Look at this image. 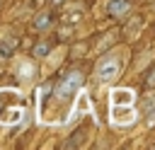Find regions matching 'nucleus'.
Masks as SVG:
<instances>
[{"instance_id":"f257e3e1","label":"nucleus","mask_w":155,"mask_h":150,"mask_svg":"<svg viewBox=\"0 0 155 150\" xmlns=\"http://www.w3.org/2000/svg\"><path fill=\"white\" fill-rule=\"evenodd\" d=\"M27 102L15 90H0V123H17L24 116Z\"/></svg>"},{"instance_id":"f03ea898","label":"nucleus","mask_w":155,"mask_h":150,"mask_svg":"<svg viewBox=\"0 0 155 150\" xmlns=\"http://www.w3.org/2000/svg\"><path fill=\"white\" fill-rule=\"evenodd\" d=\"M80 85H82V73H80V70H73V73H68V75L56 85V97H58V99H70V97L80 90Z\"/></svg>"},{"instance_id":"7ed1b4c3","label":"nucleus","mask_w":155,"mask_h":150,"mask_svg":"<svg viewBox=\"0 0 155 150\" xmlns=\"http://www.w3.org/2000/svg\"><path fill=\"white\" fill-rule=\"evenodd\" d=\"M119 58L114 56V53H109V56H104L102 60H99V65H97V77L102 80V82H109V80H114L116 75H119Z\"/></svg>"},{"instance_id":"20e7f679","label":"nucleus","mask_w":155,"mask_h":150,"mask_svg":"<svg viewBox=\"0 0 155 150\" xmlns=\"http://www.w3.org/2000/svg\"><path fill=\"white\" fill-rule=\"evenodd\" d=\"M111 114H114V121H116V123H131V121H133V109H131V104H114Z\"/></svg>"},{"instance_id":"39448f33","label":"nucleus","mask_w":155,"mask_h":150,"mask_svg":"<svg viewBox=\"0 0 155 150\" xmlns=\"http://www.w3.org/2000/svg\"><path fill=\"white\" fill-rule=\"evenodd\" d=\"M128 10H131V2L128 0H109V5H107L109 17H124Z\"/></svg>"},{"instance_id":"423d86ee","label":"nucleus","mask_w":155,"mask_h":150,"mask_svg":"<svg viewBox=\"0 0 155 150\" xmlns=\"http://www.w3.org/2000/svg\"><path fill=\"white\" fill-rule=\"evenodd\" d=\"M114 104H133V92L131 90H116L114 92Z\"/></svg>"},{"instance_id":"0eeeda50","label":"nucleus","mask_w":155,"mask_h":150,"mask_svg":"<svg viewBox=\"0 0 155 150\" xmlns=\"http://www.w3.org/2000/svg\"><path fill=\"white\" fill-rule=\"evenodd\" d=\"M48 22H51V15H48V12H41V15L34 19V27H36V29H44V27H48Z\"/></svg>"},{"instance_id":"6e6552de","label":"nucleus","mask_w":155,"mask_h":150,"mask_svg":"<svg viewBox=\"0 0 155 150\" xmlns=\"http://www.w3.org/2000/svg\"><path fill=\"white\" fill-rule=\"evenodd\" d=\"M12 56V41H0V58Z\"/></svg>"},{"instance_id":"1a4fd4ad","label":"nucleus","mask_w":155,"mask_h":150,"mask_svg":"<svg viewBox=\"0 0 155 150\" xmlns=\"http://www.w3.org/2000/svg\"><path fill=\"white\" fill-rule=\"evenodd\" d=\"M46 53H48V46H46V44H39V46L34 48V56H46Z\"/></svg>"},{"instance_id":"9d476101","label":"nucleus","mask_w":155,"mask_h":150,"mask_svg":"<svg viewBox=\"0 0 155 150\" xmlns=\"http://www.w3.org/2000/svg\"><path fill=\"white\" fill-rule=\"evenodd\" d=\"M148 85H155V68L150 70V77H148Z\"/></svg>"}]
</instances>
